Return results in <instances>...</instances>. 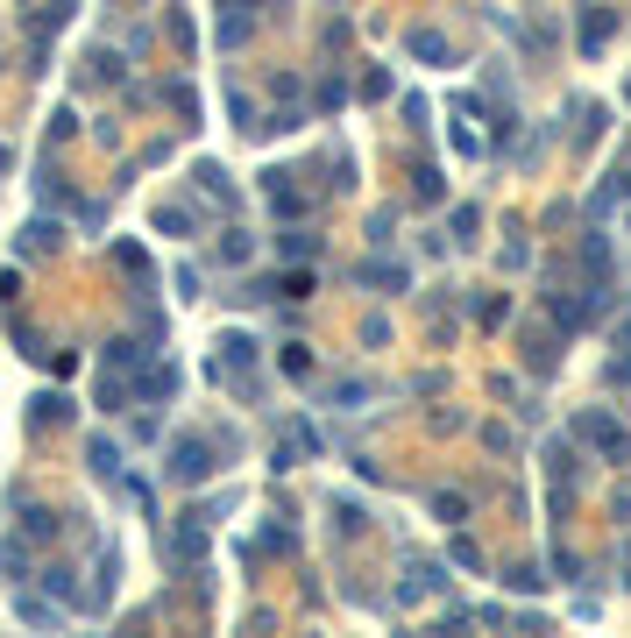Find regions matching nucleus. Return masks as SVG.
Wrapping results in <instances>:
<instances>
[{
    "mask_svg": "<svg viewBox=\"0 0 631 638\" xmlns=\"http://www.w3.org/2000/svg\"><path fill=\"white\" fill-rule=\"evenodd\" d=\"M171 475H178V483H199V475H206V447H199V440H185V447H178V461H171Z\"/></svg>",
    "mask_w": 631,
    "mask_h": 638,
    "instance_id": "nucleus-1",
    "label": "nucleus"
}]
</instances>
